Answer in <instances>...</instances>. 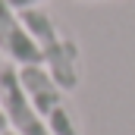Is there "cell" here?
<instances>
[{
    "mask_svg": "<svg viewBox=\"0 0 135 135\" xmlns=\"http://www.w3.org/2000/svg\"><path fill=\"white\" fill-rule=\"evenodd\" d=\"M19 79H22V88L32 98L35 110L47 123L50 135H82L79 119H75V110L66 101L69 91H63L44 66H19Z\"/></svg>",
    "mask_w": 135,
    "mask_h": 135,
    "instance_id": "2",
    "label": "cell"
},
{
    "mask_svg": "<svg viewBox=\"0 0 135 135\" xmlns=\"http://www.w3.org/2000/svg\"><path fill=\"white\" fill-rule=\"evenodd\" d=\"M22 22L28 25L32 38L38 41L44 69L54 75V82L63 91H75L82 85V50H79V41L72 35L60 32V25L54 22V16L44 6L22 9Z\"/></svg>",
    "mask_w": 135,
    "mask_h": 135,
    "instance_id": "1",
    "label": "cell"
},
{
    "mask_svg": "<svg viewBox=\"0 0 135 135\" xmlns=\"http://www.w3.org/2000/svg\"><path fill=\"white\" fill-rule=\"evenodd\" d=\"M9 129V123H6V116H3V110H0V132H6Z\"/></svg>",
    "mask_w": 135,
    "mask_h": 135,
    "instance_id": "6",
    "label": "cell"
},
{
    "mask_svg": "<svg viewBox=\"0 0 135 135\" xmlns=\"http://www.w3.org/2000/svg\"><path fill=\"white\" fill-rule=\"evenodd\" d=\"M0 135H16V132H13V129H6V132H0Z\"/></svg>",
    "mask_w": 135,
    "mask_h": 135,
    "instance_id": "7",
    "label": "cell"
},
{
    "mask_svg": "<svg viewBox=\"0 0 135 135\" xmlns=\"http://www.w3.org/2000/svg\"><path fill=\"white\" fill-rule=\"evenodd\" d=\"M0 54L13 66H44L38 41L22 22V13L9 6V0H0Z\"/></svg>",
    "mask_w": 135,
    "mask_h": 135,
    "instance_id": "4",
    "label": "cell"
},
{
    "mask_svg": "<svg viewBox=\"0 0 135 135\" xmlns=\"http://www.w3.org/2000/svg\"><path fill=\"white\" fill-rule=\"evenodd\" d=\"M0 110L16 135H50L47 123L35 110L28 91L22 88L19 66H0Z\"/></svg>",
    "mask_w": 135,
    "mask_h": 135,
    "instance_id": "3",
    "label": "cell"
},
{
    "mask_svg": "<svg viewBox=\"0 0 135 135\" xmlns=\"http://www.w3.org/2000/svg\"><path fill=\"white\" fill-rule=\"evenodd\" d=\"M44 3H47V0H9V6L19 9V13H22V9H32V6H44Z\"/></svg>",
    "mask_w": 135,
    "mask_h": 135,
    "instance_id": "5",
    "label": "cell"
}]
</instances>
